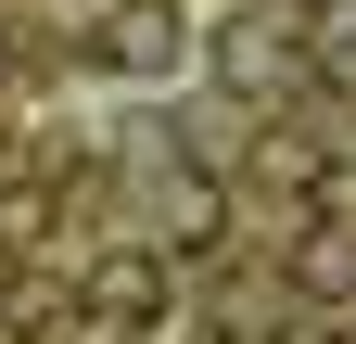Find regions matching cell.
<instances>
[{"label": "cell", "instance_id": "6da1fadb", "mask_svg": "<svg viewBox=\"0 0 356 344\" xmlns=\"http://www.w3.org/2000/svg\"><path fill=\"white\" fill-rule=\"evenodd\" d=\"M178 52H191V26H178V0H115V13H102V64L153 77V64H178Z\"/></svg>", "mask_w": 356, "mask_h": 344}, {"label": "cell", "instance_id": "3957f363", "mask_svg": "<svg viewBox=\"0 0 356 344\" xmlns=\"http://www.w3.org/2000/svg\"><path fill=\"white\" fill-rule=\"evenodd\" d=\"M318 26H331V38H318V64H331V77H356V0H331Z\"/></svg>", "mask_w": 356, "mask_h": 344}, {"label": "cell", "instance_id": "7a4b0ae2", "mask_svg": "<svg viewBox=\"0 0 356 344\" xmlns=\"http://www.w3.org/2000/svg\"><path fill=\"white\" fill-rule=\"evenodd\" d=\"M153 306H165L153 255H102V268H89V319H115V331H127V319H153Z\"/></svg>", "mask_w": 356, "mask_h": 344}]
</instances>
